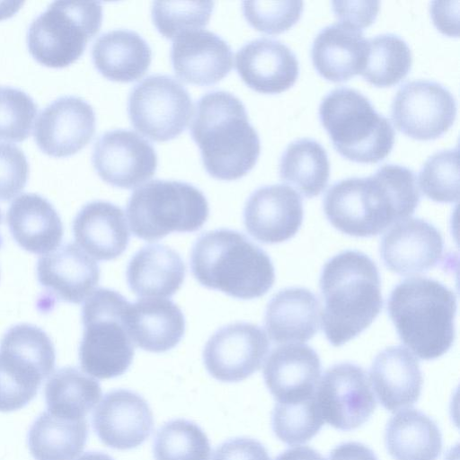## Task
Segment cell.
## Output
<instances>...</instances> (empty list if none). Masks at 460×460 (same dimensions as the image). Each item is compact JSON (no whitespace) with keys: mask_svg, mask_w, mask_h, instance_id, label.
Returning <instances> with one entry per match:
<instances>
[{"mask_svg":"<svg viewBox=\"0 0 460 460\" xmlns=\"http://www.w3.org/2000/svg\"><path fill=\"white\" fill-rule=\"evenodd\" d=\"M420 199L414 172L387 164L368 177H350L332 184L323 198V209L339 231L369 237L409 218Z\"/></svg>","mask_w":460,"mask_h":460,"instance_id":"obj_1","label":"cell"},{"mask_svg":"<svg viewBox=\"0 0 460 460\" xmlns=\"http://www.w3.org/2000/svg\"><path fill=\"white\" fill-rule=\"evenodd\" d=\"M208 173L218 180L242 178L255 165L261 151L257 131L235 95L214 91L196 104L190 127Z\"/></svg>","mask_w":460,"mask_h":460,"instance_id":"obj_2","label":"cell"},{"mask_svg":"<svg viewBox=\"0 0 460 460\" xmlns=\"http://www.w3.org/2000/svg\"><path fill=\"white\" fill-rule=\"evenodd\" d=\"M320 288L324 299L323 329L332 346L358 336L382 309L378 269L361 252L344 251L329 260L322 270Z\"/></svg>","mask_w":460,"mask_h":460,"instance_id":"obj_3","label":"cell"},{"mask_svg":"<svg viewBox=\"0 0 460 460\" xmlns=\"http://www.w3.org/2000/svg\"><path fill=\"white\" fill-rule=\"evenodd\" d=\"M190 269L203 287L239 299L262 296L275 281L269 255L243 234L226 228L203 233L197 239Z\"/></svg>","mask_w":460,"mask_h":460,"instance_id":"obj_4","label":"cell"},{"mask_svg":"<svg viewBox=\"0 0 460 460\" xmlns=\"http://www.w3.org/2000/svg\"><path fill=\"white\" fill-rule=\"evenodd\" d=\"M387 309L401 341L420 358L435 359L451 348L456 297L442 283L406 279L392 290Z\"/></svg>","mask_w":460,"mask_h":460,"instance_id":"obj_5","label":"cell"},{"mask_svg":"<svg viewBox=\"0 0 460 460\" xmlns=\"http://www.w3.org/2000/svg\"><path fill=\"white\" fill-rule=\"evenodd\" d=\"M319 118L334 148L351 161L376 163L393 148L390 120L355 89L339 87L328 93L320 103Z\"/></svg>","mask_w":460,"mask_h":460,"instance_id":"obj_6","label":"cell"},{"mask_svg":"<svg viewBox=\"0 0 460 460\" xmlns=\"http://www.w3.org/2000/svg\"><path fill=\"white\" fill-rule=\"evenodd\" d=\"M129 303L119 292L101 288L82 307L83 338L78 355L81 367L99 379L123 375L135 349L126 324Z\"/></svg>","mask_w":460,"mask_h":460,"instance_id":"obj_7","label":"cell"},{"mask_svg":"<svg viewBox=\"0 0 460 460\" xmlns=\"http://www.w3.org/2000/svg\"><path fill=\"white\" fill-rule=\"evenodd\" d=\"M208 214L203 192L178 181L153 180L137 189L127 205L131 232L147 242L157 241L172 232L198 231Z\"/></svg>","mask_w":460,"mask_h":460,"instance_id":"obj_8","label":"cell"},{"mask_svg":"<svg viewBox=\"0 0 460 460\" xmlns=\"http://www.w3.org/2000/svg\"><path fill=\"white\" fill-rule=\"evenodd\" d=\"M55 359L54 345L43 330L29 323L10 327L0 341V411L27 405L54 370Z\"/></svg>","mask_w":460,"mask_h":460,"instance_id":"obj_9","label":"cell"},{"mask_svg":"<svg viewBox=\"0 0 460 460\" xmlns=\"http://www.w3.org/2000/svg\"><path fill=\"white\" fill-rule=\"evenodd\" d=\"M100 2L55 1L31 22L27 45L42 65L64 67L75 62L100 30Z\"/></svg>","mask_w":460,"mask_h":460,"instance_id":"obj_10","label":"cell"},{"mask_svg":"<svg viewBox=\"0 0 460 460\" xmlns=\"http://www.w3.org/2000/svg\"><path fill=\"white\" fill-rule=\"evenodd\" d=\"M192 112L188 91L170 75H150L128 96V113L132 125L154 141L178 137L188 126Z\"/></svg>","mask_w":460,"mask_h":460,"instance_id":"obj_11","label":"cell"},{"mask_svg":"<svg viewBox=\"0 0 460 460\" xmlns=\"http://www.w3.org/2000/svg\"><path fill=\"white\" fill-rule=\"evenodd\" d=\"M456 115L453 93L441 84L429 80H413L401 85L391 104L395 127L420 140L440 137L452 126Z\"/></svg>","mask_w":460,"mask_h":460,"instance_id":"obj_12","label":"cell"},{"mask_svg":"<svg viewBox=\"0 0 460 460\" xmlns=\"http://www.w3.org/2000/svg\"><path fill=\"white\" fill-rule=\"evenodd\" d=\"M315 400L323 420L341 430L360 427L376 407L365 370L352 363L329 367L318 383Z\"/></svg>","mask_w":460,"mask_h":460,"instance_id":"obj_13","label":"cell"},{"mask_svg":"<svg viewBox=\"0 0 460 460\" xmlns=\"http://www.w3.org/2000/svg\"><path fill=\"white\" fill-rule=\"evenodd\" d=\"M269 348L268 338L259 326L233 323L210 336L203 350V361L217 380L240 382L260 369Z\"/></svg>","mask_w":460,"mask_h":460,"instance_id":"obj_14","label":"cell"},{"mask_svg":"<svg viewBox=\"0 0 460 460\" xmlns=\"http://www.w3.org/2000/svg\"><path fill=\"white\" fill-rule=\"evenodd\" d=\"M93 164L107 183L121 188H135L151 178L157 168L153 146L139 134L128 129L103 133L95 142Z\"/></svg>","mask_w":460,"mask_h":460,"instance_id":"obj_15","label":"cell"},{"mask_svg":"<svg viewBox=\"0 0 460 460\" xmlns=\"http://www.w3.org/2000/svg\"><path fill=\"white\" fill-rule=\"evenodd\" d=\"M95 113L82 98L61 96L39 114L34 139L45 154L64 157L75 154L92 139L95 131Z\"/></svg>","mask_w":460,"mask_h":460,"instance_id":"obj_16","label":"cell"},{"mask_svg":"<svg viewBox=\"0 0 460 460\" xmlns=\"http://www.w3.org/2000/svg\"><path fill=\"white\" fill-rule=\"evenodd\" d=\"M304 217L300 195L290 186H262L248 198L243 209L247 232L264 243H279L292 238Z\"/></svg>","mask_w":460,"mask_h":460,"instance_id":"obj_17","label":"cell"},{"mask_svg":"<svg viewBox=\"0 0 460 460\" xmlns=\"http://www.w3.org/2000/svg\"><path fill=\"white\" fill-rule=\"evenodd\" d=\"M152 411L138 394L117 389L107 393L93 414V427L106 446L126 450L137 447L150 436Z\"/></svg>","mask_w":460,"mask_h":460,"instance_id":"obj_18","label":"cell"},{"mask_svg":"<svg viewBox=\"0 0 460 460\" xmlns=\"http://www.w3.org/2000/svg\"><path fill=\"white\" fill-rule=\"evenodd\" d=\"M444 241L440 232L420 218H406L384 234L380 254L391 271L414 275L434 268L440 261Z\"/></svg>","mask_w":460,"mask_h":460,"instance_id":"obj_19","label":"cell"},{"mask_svg":"<svg viewBox=\"0 0 460 460\" xmlns=\"http://www.w3.org/2000/svg\"><path fill=\"white\" fill-rule=\"evenodd\" d=\"M37 277L50 305L55 301L79 304L98 285L100 268L77 244L68 243L39 259Z\"/></svg>","mask_w":460,"mask_h":460,"instance_id":"obj_20","label":"cell"},{"mask_svg":"<svg viewBox=\"0 0 460 460\" xmlns=\"http://www.w3.org/2000/svg\"><path fill=\"white\" fill-rule=\"evenodd\" d=\"M171 60L182 81L210 85L223 79L233 67V52L226 41L208 30L181 32L173 39Z\"/></svg>","mask_w":460,"mask_h":460,"instance_id":"obj_21","label":"cell"},{"mask_svg":"<svg viewBox=\"0 0 460 460\" xmlns=\"http://www.w3.org/2000/svg\"><path fill=\"white\" fill-rule=\"evenodd\" d=\"M235 67L249 87L263 93L288 89L299 73L295 53L281 41L264 37L247 42L237 51Z\"/></svg>","mask_w":460,"mask_h":460,"instance_id":"obj_22","label":"cell"},{"mask_svg":"<svg viewBox=\"0 0 460 460\" xmlns=\"http://www.w3.org/2000/svg\"><path fill=\"white\" fill-rule=\"evenodd\" d=\"M320 375L319 356L305 344L277 347L263 367L265 384L278 402H298L314 396Z\"/></svg>","mask_w":460,"mask_h":460,"instance_id":"obj_23","label":"cell"},{"mask_svg":"<svg viewBox=\"0 0 460 460\" xmlns=\"http://www.w3.org/2000/svg\"><path fill=\"white\" fill-rule=\"evenodd\" d=\"M369 378L379 402L391 411L411 407L420 398L423 383L418 360L402 346L379 352Z\"/></svg>","mask_w":460,"mask_h":460,"instance_id":"obj_24","label":"cell"},{"mask_svg":"<svg viewBox=\"0 0 460 460\" xmlns=\"http://www.w3.org/2000/svg\"><path fill=\"white\" fill-rule=\"evenodd\" d=\"M73 233L81 248L99 261L120 256L130 237L123 210L104 200L88 202L79 210Z\"/></svg>","mask_w":460,"mask_h":460,"instance_id":"obj_25","label":"cell"},{"mask_svg":"<svg viewBox=\"0 0 460 460\" xmlns=\"http://www.w3.org/2000/svg\"><path fill=\"white\" fill-rule=\"evenodd\" d=\"M126 324L133 343L155 353L174 348L185 332V318L172 301L164 298H139L130 304Z\"/></svg>","mask_w":460,"mask_h":460,"instance_id":"obj_26","label":"cell"},{"mask_svg":"<svg viewBox=\"0 0 460 460\" xmlns=\"http://www.w3.org/2000/svg\"><path fill=\"white\" fill-rule=\"evenodd\" d=\"M6 221L14 241L35 254L53 252L63 237V224L55 208L42 196L23 193L10 205Z\"/></svg>","mask_w":460,"mask_h":460,"instance_id":"obj_27","label":"cell"},{"mask_svg":"<svg viewBox=\"0 0 460 460\" xmlns=\"http://www.w3.org/2000/svg\"><path fill=\"white\" fill-rule=\"evenodd\" d=\"M367 52V40L360 29L343 22L323 28L315 36L311 56L324 78L341 82L360 74Z\"/></svg>","mask_w":460,"mask_h":460,"instance_id":"obj_28","label":"cell"},{"mask_svg":"<svg viewBox=\"0 0 460 460\" xmlns=\"http://www.w3.org/2000/svg\"><path fill=\"white\" fill-rule=\"evenodd\" d=\"M319 326V301L306 288L282 289L268 303L265 328L276 343L306 341L318 332Z\"/></svg>","mask_w":460,"mask_h":460,"instance_id":"obj_29","label":"cell"},{"mask_svg":"<svg viewBox=\"0 0 460 460\" xmlns=\"http://www.w3.org/2000/svg\"><path fill=\"white\" fill-rule=\"evenodd\" d=\"M185 264L180 254L164 244L142 247L130 259L127 281L137 296H172L181 287Z\"/></svg>","mask_w":460,"mask_h":460,"instance_id":"obj_30","label":"cell"},{"mask_svg":"<svg viewBox=\"0 0 460 460\" xmlns=\"http://www.w3.org/2000/svg\"><path fill=\"white\" fill-rule=\"evenodd\" d=\"M92 57L103 76L128 83L144 75L151 63L152 50L137 32L119 29L107 31L95 40Z\"/></svg>","mask_w":460,"mask_h":460,"instance_id":"obj_31","label":"cell"},{"mask_svg":"<svg viewBox=\"0 0 460 460\" xmlns=\"http://www.w3.org/2000/svg\"><path fill=\"white\" fill-rule=\"evenodd\" d=\"M385 443L394 460H437L442 450V436L436 422L414 409L390 418Z\"/></svg>","mask_w":460,"mask_h":460,"instance_id":"obj_32","label":"cell"},{"mask_svg":"<svg viewBox=\"0 0 460 460\" xmlns=\"http://www.w3.org/2000/svg\"><path fill=\"white\" fill-rule=\"evenodd\" d=\"M88 437L85 419L72 420L43 411L31 424L27 437L35 460H73Z\"/></svg>","mask_w":460,"mask_h":460,"instance_id":"obj_33","label":"cell"},{"mask_svg":"<svg viewBox=\"0 0 460 460\" xmlns=\"http://www.w3.org/2000/svg\"><path fill=\"white\" fill-rule=\"evenodd\" d=\"M101 395L100 384L73 367L57 370L45 386L48 411L72 420L85 419Z\"/></svg>","mask_w":460,"mask_h":460,"instance_id":"obj_34","label":"cell"},{"mask_svg":"<svg viewBox=\"0 0 460 460\" xmlns=\"http://www.w3.org/2000/svg\"><path fill=\"white\" fill-rule=\"evenodd\" d=\"M280 178L307 198L319 195L326 187L330 163L323 146L316 140L300 138L291 142L279 160Z\"/></svg>","mask_w":460,"mask_h":460,"instance_id":"obj_35","label":"cell"},{"mask_svg":"<svg viewBox=\"0 0 460 460\" xmlns=\"http://www.w3.org/2000/svg\"><path fill=\"white\" fill-rule=\"evenodd\" d=\"M411 49L401 37L385 33L367 40V52L360 75L376 86H391L408 74Z\"/></svg>","mask_w":460,"mask_h":460,"instance_id":"obj_36","label":"cell"},{"mask_svg":"<svg viewBox=\"0 0 460 460\" xmlns=\"http://www.w3.org/2000/svg\"><path fill=\"white\" fill-rule=\"evenodd\" d=\"M153 452L155 460H209L211 448L207 435L196 423L176 419L158 429Z\"/></svg>","mask_w":460,"mask_h":460,"instance_id":"obj_37","label":"cell"},{"mask_svg":"<svg viewBox=\"0 0 460 460\" xmlns=\"http://www.w3.org/2000/svg\"><path fill=\"white\" fill-rule=\"evenodd\" d=\"M323 422L315 395L298 402H277L271 417L275 435L288 445L310 440L319 432Z\"/></svg>","mask_w":460,"mask_h":460,"instance_id":"obj_38","label":"cell"},{"mask_svg":"<svg viewBox=\"0 0 460 460\" xmlns=\"http://www.w3.org/2000/svg\"><path fill=\"white\" fill-rule=\"evenodd\" d=\"M419 185L424 195L434 201H458V148L438 151L429 156L420 170Z\"/></svg>","mask_w":460,"mask_h":460,"instance_id":"obj_39","label":"cell"},{"mask_svg":"<svg viewBox=\"0 0 460 460\" xmlns=\"http://www.w3.org/2000/svg\"><path fill=\"white\" fill-rule=\"evenodd\" d=\"M214 2H154L152 19L157 31L167 39L190 30L206 26L211 17Z\"/></svg>","mask_w":460,"mask_h":460,"instance_id":"obj_40","label":"cell"},{"mask_svg":"<svg viewBox=\"0 0 460 460\" xmlns=\"http://www.w3.org/2000/svg\"><path fill=\"white\" fill-rule=\"evenodd\" d=\"M37 104L18 88H0V140L21 142L30 135Z\"/></svg>","mask_w":460,"mask_h":460,"instance_id":"obj_41","label":"cell"},{"mask_svg":"<svg viewBox=\"0 0 460 460\" xmlns=\"http://www.w3.org/2000/svg\"><path fill=\"white\" fill-rule=\"evenodd\" d=\"M303 6V1H244L243 13L256 30L276 34L289 29L299 20Z\"/></svg>","mask_w":460,"mask_h":460,"instance_id":"obj_42","label":"cell"},{"mask_svg":"<svg viewBox=\"0 0 460 460\" xmlns=\"http://www.w3.org/2000/svg\"><path fill=\"white\" fill-rule=\"evenodd\" d=\"M28 174L29 164L24 153L14 145L0 143V199L10 200L20 193Z\"/></svg>","mask_w":460,"mask_h":460,"instance_id":"obj_43","label":"cell"},{"mask_svg":"<svg viewBox=\"0 0 460 460\" xmlns=\"http://www.w3.org/2000/svg\"><path fill=\"white\" fill-rule=\"evenodd\" d=\"M379 1H333L332 11L341 22L355 28L367 27L376 19Z\"/></svg>","mask_w":460,"mask_h":460,"instance_id":"obj_44","label":"cell"},{"mask_svg":"<svg viewBox=\"0 0 460 460\" xmlns=\"http://www.w3.org/2000/svg\"><path fill=\"white\" fill-rule=\"evenodd\" d=\"M212 460H270V458L265 447L258 440L250 438H235L217 447Z\"/></svg>","mask_w":460,"mask_h":460,"instance_id":"obj_45","label":"cell"},{"mask_svg":"<svg viewBox=\"0 0 460 460\" xmlns=\"http://www.w3.org/2000/svg\"><path fill=\"white\" fill-rule=\"evenodd\" d=\"M448 3L434 1L431 3L430 13L434 24L445 34L458 35V21L454 20L453 6Z\"/></svg>","mask_w":460,"mask_h":460,"instance_id":"obj_46","label":"cell"},{"mask_svg":"<svg viewBox=\"0 0 460 460\" xmlns=\"http://www.w3.org/2000/svg\"><path fill=\"white\" fill-rule=\"evenodd\" d=\"M328 460H378L375 453L364 444L346 442L335 447Z\"/></svg>","mask_w":460,"mask_h":460,"instance_id":"obj_47","label":"cell"},{"mask_svg":"<svg viewBox=\"0 0 460 460\" xmlns=\"http://www.w3.org/2000/svg\"><path fill=\"white\" fill-rule=\"evenodd\" d=\"M275 460H325L320 453L308 447H295L289 448L280 455Z\"/></svg>","mask_w":460,"mask_h":460,"instance_id":"obj_48","label":"cell"},{"mask_svg":"<svg viewBox=\"0 0 460 460\" xmlns=\"http://www.w3.org/2000/svg\"><path fill=\"white\" fill-rule=\"evenodd\" d=\"M22 4L21 1L0 2V20L11 17L20 9Z\"/></svg>","mask_w":460,"mask_h":460,"instance_id":"obj_49","label":"cell"},{"mask_svg":"<svg viewBox=\"0 0 460 460\" xmlns=\"http://www.w3.org/2000/svg\"><path fill=\"white\" fill-rule=\"evenodd\" d=\"M76 460H113V458L101 452H86Z\"/></svg>","mask_w":460,"mask_h":460,"instance_id":"obj_50","label":"cell"},{"mask_svg":"<svg viewBox=\"0 0 460 460\" xmlns=\"http://www.w3.org/2000/svg\"><path fill=\"white\" fill-rule=\"evenodd\" d=\"M1 220H2V214H1V209H0V224H1ZM2 243H3V238H2V235L0 233V247L2 246Z\"/></svg>","mask_w":460,"mask_h":460,"instance_id":"obj_51","label":"cell"}]
</instances>
